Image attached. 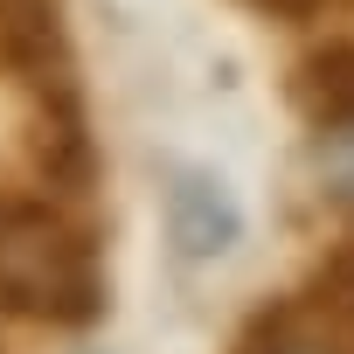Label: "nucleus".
Here are the masks:
<instances>
[{"instance_id": "f257e3e1", "label": "nucleus", "mask_w": 354, "mask_h": 354, "mask_svg": "<svg viewBox=\"0 0 354 354\" xmlns=\"http://www.w3.org/2000/svg\"><path fill=\"white\" fill-rule=\"evenodd\" d=\"M111 306L97 236L42 195H0V313L84 333Z\"/></svg>"}, {"instance_id": "0eeeda50", "label": "nucleus", "mask_w": 354, "mask_h": 354, "mask_svg": "<svg viewBox=\"0 0 354 354\" xmlns=\"http://www.w3.org/2000/svg\"><path fill=\"white\" fill-rule=\"evenodd\" d=\"M243 8H257V15H271V21H319L326 0H243Z\"/></svg>"}, {"instance_id": "f03ea898", "label": "nucleus", "mask_w": 354, "mask_h": 354, "mask_svg": "<svg viewBox=\"0 0 354 354\" xmlns=\"http://www.w3.org/2000/svg\"><path fill=\"white\" fill-rule=\"evenodd\" d=\"M160 216H167V243L181 250L188 264H216L243 243V202L223 181L216 167H167V188H160Z\"/></svg>"}, {"instance_id": "39448f33", "label": "nucleus", "mask_w": 354, "mask_h": 354, "mask_svg": "<svg viewBox=\"0 0 354 354\" xmlns=\"http://www.w3.org/2000/svg\"><path fill=\"white\" fill-rule=\"evenodd\" d=\"M230 354H340V340L306 333V313L299 306H264V313H250V326L236 333Z\"/></svg>"}, {"instance_id": "20e7f679", "label": "nucleus", "mask_w": 354, "mask_h": 354, "mask_svg": "<svg viewBox=\"0 0 354 354\" xmlns=\"http://www.w3.org/2000/svg\"><path fill=\"white\" fill-rule=\"evenodd\" d=\"M292 111H299L306 125L354 111V42H326V49H313V56L292 70Z\"/></svg>"}, {"instance_id": "423d86ee", "label": "nucleus", "mask_w": 354, "mask_h": 354, "mask_svg": "<svg viewBox=\"0 0 354 354\" xmlns=\"http://www.w3.org/2000/svg\"><path fill=\"white\" fill-rule=\"evenodd\" d=\"M319 306H326V319H333V333L354 347V250H340L326 271H319Z\"/></svg>"}, {"instance_id": "7ed1b4c3", "label": "nucleus", "mask_w": 354, "mask_h": 354, "mask_svg": "<svg viewBox=\"0 0 354 354\" xmlns=\"http://www.w3.org/2000/svg\"><path fill=\"white\" fill-rule=\"evenodd\" d=\"M306 174H313V195L354 230V111L306 125Z\"/></svg>"}]
</instances>
